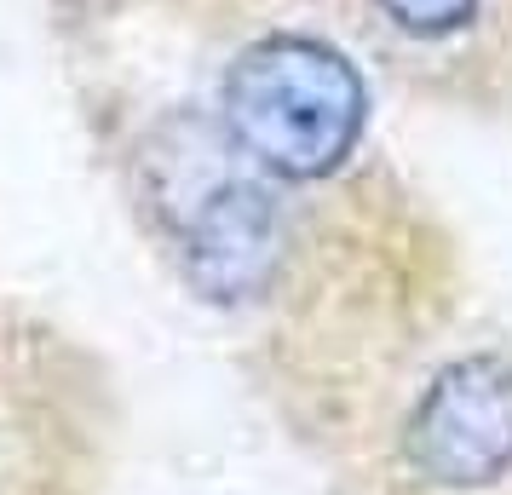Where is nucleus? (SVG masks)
Here are the masks:
<instances>
[{"label": "nucleus", "mask_w": 512, "mask_h": 495, "mask_svg": "<svg viewBox=\"0 0 512 495\" xmlns=\"http://www.w3.org/2000/svg\"><path fill=\"white\" fill-rule=\"evenodd\" d=\"M179 254H185V277L196 283V294H208L219 306L254 300L277 271L282 219L259 185L225 179L185 213Z\"/></svg>", "instance_id": "obj_3"}, {"label": "nucleus", "mask_w": 512, "mask_h": 495, "mask_svg": "<svg viewBox=\"0 0 512 495\" xmlns=\"http://www.w3.org/2000/svg\"><path fill=\"white\" fill-rule=\"evenodd\" d=\"M374 6L409 35H449V29H461L472 18L478 0H374Z\"/></svg>", "instance_id": "obj_4"}, {"label": "nucleus", "mask_w": 512, "mask_h": 495, "mask_svg": "<svg viewBox=\"0 0 512 495\" xmlns=\"http://www.w3.org/2000/svg\"><path fill=\"white\" fill-rule=\"evenodd\" d=\"M219 116L259 167L282 179H323L363 139L369 93L334 47L311 35H271L231 64Z\"/></svg>", "instance_id": "obj_1"}, {"label": "nucleus", "mask_w": 512, "mask_h": 495, "mask_svg": "<svg viewBox=\"0 0 512 495\" xmlns=\"http://www.w3.org/2000/svg\"><path fill=\"white\" fill-rule=\"evenodd\" d=\"M403 449L432 484L478 490L512 467V363L461 357L449 363L409 415Z\"/></svg>", "instance_id": "obj_2"}]
</instances>
